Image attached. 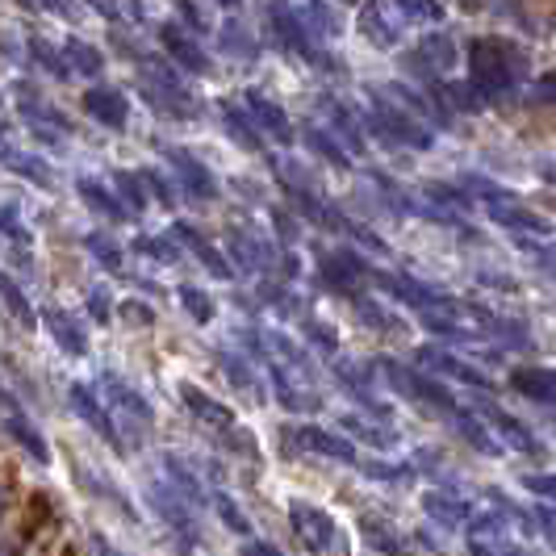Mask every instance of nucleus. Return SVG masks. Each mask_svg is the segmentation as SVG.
<instances>
[{
    "mask_svg": "<svg viewBox=\"0 0 556 556\" xmlns=\"http://www.w3.org/2000/svg\"><path fill=\"white\" fill-rule=\"evenodd\" d=\"M0 519H4V490H0Z\"/></svg>",
    "mask_w": 556,
    "mask_h": 556,
    "instance_id": "obj_23",
    "label": "nucleus"
},
{
    "mask_svg": "<svg viewBox=\"0 0 556 556\" xmlns=\"http://www.w3.org/2000/svg\"><path fill=\"white\" fill-rule=\"evenodd\" d=\"M422 510L440 523V528H465L473 519L469 502L456 498V494H444V490H422Z\"/></svg>",
    "mask_w": 556,
    "mask_h": 556,
    "instance_id": "obj_3",
    "label": "nucleus"
},
{
    "mask_svg": "<svg viewBox=\"0 0 556 556\" xmlns=\"http://www.w3.org/2000/svg\"><path fill=\"white\" fill-rule=\"evenodd\" d=\"M185 302L197 309V318H201V323L210 318V302H205V298H197V293H185Z\"/></svg>",
    "mask_w": 556,
    "mask_h": 556,
    "instance_id": "obj_20",
    "label": "nucleus"
},
{
    "mask_svg": "<svg viewBox=\"0 0 556 556\" xmlns=\"http://www.w3.org/2000/svg\"><path fill=\"white\" fill-rule=\"evenodd\" d=\"M110 397H113V406H117V415L130 418V422H135L139 431L147 427V422H151V410H147V402H142L139 393L126 390L122 381H110Z\"/></svg>",
    "mask_w": 556,
    "mask_h": 556,
    "instance_id": "obj_9",
    "label": "nucleus"
},
{
    "mask_svg": "<svg viewBox=\"0 0 556 556\" xmlns=\"http://www.w3.org/2000/svg\"><path fill=\"white\" fill-rule=\"evenodd\" d=\"M167 477H172V490L185 494L189 502H197L201 494H205V490H201V477H197L193 469H185L176 456H167Z\"/></svg>",
    "mask_w": 556,
    "mask_h": 556,
    "instance_id": "obj_10",
    "label": "nucleus"
},
{
    "mask_svg": "<svg viewBox=\"0 0 556 556\" xmlns=\"http://www.w3.org/2000/svg\"><path fill=\"white\" fill-rule=\"evenodd\" d=\"M364 473L381 477V481H402V477H406V469H402V465H364Z\"/></svg>",
    "mask_w": 556,
    "mask_h": 556,
    "instance_id": "obj_17",
    "label": "nucleus"
},
{
    "mask_svg": "<svg viewBox=\"0 0 556 556\" xmlns=\"http://www.w3.org/2000/svg\"><path fill=\"white\" fill-rule=\"evenodd\" d=\"M431 361L440 364L444 372H452V377H460V381H469V386H477V390H485V377L473 372V368H465L460 361H452V356H431Z\"/></svg>",
    "mask_w": 556,
    "mask_h": 556,
    "instance_id": "obj_15",
    "label": "nucleus"
},
{
    "mask_svg": "<svg viewBox=\"0 0 556 556\" xmlns=\"http://www.w3.org/2000/svg\"><path fill=\"white\" fill-rule=\"evenodd\" d=\"M289 519H293V531L298 540L306 544L309 553H327L334 540V519L323 510V506H309V502H289Z\"/></svg>",
    "mask_w": 556,
    "mask_h": 556,
    "instance_id": "obj_2",
    "label": "nucleus"
},
{
    "mask_svg": "<svg viewBox=\"0 0 556 556\" xmlns=\"http://www.w3.org/2000/svg\"><path fill=\"white\" fill-rule=\"evenodd\" d=\"M302 435V444L314 447V452H323V456H331V460H343V465H361V456H356V447L343 444L339 435L331 431H318V427H306V431H298Z\"/></svg>",
    "mask_w": 556,
    "mask_h": 556,
    "instance_id": "obj_5",
    "label": "nucleus"
},
{
    "mask_svg": "<svg viewBox=\"0 0 556 556\" xmlns=\"http://www.w3.org/2000/svg\"><path fill=\"white\" fill-rule=\"evenodd\" d=\"M239 556H285V553H280L277 544H268V540H248Z\"/></svg>",
    "mask_w": 556,
    "mask_h": 556,
    "instance_id": "obj_18",
    "label": "nucleus"
},
{
    "mask_svg": "<svg viewBox=\"0 0 556 556\" xmlns=\"http://www.w3.org/2000/svg\"><path fill=\"white\" fill-rule=\"evenodd\" d=\"M210 502H214V510H218V515L226 519V528L239 531V535H248L251 523H248V515L239 510V502L230 498V494H223V490H214V494H210Z\"/></svg>",
    "mask_w": 556,
    "mask_h": 556,
    "instance_id": "obj_12",
    "label": "nucleus"
},
{
    "mask_svg": "<svg viewBox=\"0 0 556 556\" xmlns=\"http://www.w3.org/2000/svg\"><path fill=\"white\" fill-rule=\"evenodd\" d=\"M456 418H460V431H465V440H469V444L481 447L485 456H498L502 444L494 440V435H490V431H485V427H481V422H477V418H469L465 410H456Z\"/></svg>",
    "mask_w": 556,
    "mask_h": 556,
    "instance_id": "obj_11",
    "label": "nucleus"
},
{
    "mask_svg": "<svg viewBox=\"0 0 556 556\" xmlns=\"http://www.w3.org/2000/svg\"><path fill=\"white\" fill-rule=\"evenodd\" d=\"M523 485H528L535 498H548L556 506V473H531L523 477Z\"/></svg>",
    "mask_w": 556,
    "mask_h": 556,
    "instance_id": "obj_16",
    "label": "nucleus"
},
{
    "mask_svg": "<svg viewBox=\"0 0 556 556\" xmlns=\"http://www.w3.org/2000/svg\"><path fill=\"white\" fill-rule=\"evenodd\" d=\"M485 415H490L494 422H498V431L506 435V440H510V444L519 447V452H528V456H544V452H540V440L531 435V431L523 427V422H515V418L506 415V410H498V406H490Z\"/></svg>",
    "mask_w": 556,
    "mask_h": 556,
    "instance_id": "obj_8",
    "label": "nucleus"
},
{
    "mask_svg": "<svg viewBox=\"0 0 556 556\" xmlns=\"http://www.w3.org/2000/svg\"><path fill=\"white\" fill-rule=\"evenodd\" d=\"M0 556H17V548L13 544H0Z\"/></svg>",
    "mask_w": 556,
    "mask_h": 556,
    "instance_id": "obj_22",
    "label": "nucleus"
},
{
    "mask_svg": "<svg viewBox=\"0 0 556 556\" xmlns=\"http://www.w3.org/2000/svg\"><path fill=\"white\" fill-rule=\"evenodd\" d=\"M180 397L189 402V410H193L201 422H210V427H223V431H235V418H230V410L226 406H218V402H210L201 390H193V386H185L180 390Z\"/></svg>",
    "mask_w": 556,
    "mask_h": 556,
    "instance_id": "obj_7",
    "label": "nucleus"
},
{
    "mask_svg": "<svg viewBox=\"0 0 556 556\" xmlns=\"http://www.w3.org/2000/svg\"><path fill=\"white\" fill-rule=\"evenodd\" d=\"M515 390L531 393V397H553L556 377L553 372H519V377H515Z\"/></svg>",
    "mask_w": 556,
    "mask_h": 556,
    "instance_id": "obj_14",
    "label": "nucleus"
},
{
    "mask_svg": "<svg viewBox=\"0 0 556 556\" xmlns=\"http://www.w3.org/2000/svg\"><path fill=\"white\" fill-rule=\"evenodd\" d=\"M72 406L80 410L84 422H88V427H92V431H97L101 440H110V444H122V435H117V427H113L110 418H105V410L97 406V397H92V393L84 390V386H76V390H72Z\"/></svg>",
    "mask_w": 556,
    "mask_h": 556,
    "instance_id": "obj_4",
    "label": "nucleus"
},
{
    "mask_svg": "<svg viewBox=\"0 0 556 556\" xmlns=\"http://www.w3.org/2000/svg\"><path fill=\"white\" fill-rule=\"evenodd\" d=\"M9 431L17 435V444H26V452L34 456V460H47V440H42V435H38V431L29 427L26 418L13 415V418H9Z\"/></svg>",
    "mask_w": 556,
    "mask_h": 556,
    "instance_id": "obj_13",
    "label": "nucleus"
},
{
    "mask_svg": "<svg viewBox=\"0 0 556 556\" xmlns=\"http://www.w3.org/2000/svg\"><path fill=\"white\" fill-rule=\"evenodd\" d=\"M92 548H97V556H122L105 535H92Z\"/></svg>",
    "mask_w": 556,
    "mask_h": 556,
    "instance_id": "obj_21",
    "label": "nucleus"
},
{
    "mask_svg": "<svg viewBox=\"0 0 556 556\" xmlns=\"http://www.w3.org/2000/svg\"><path fill=\"white\" fill-rule=\"evenodd\" d=\"M147 506H151V510H155V515H160L185 544H197V540H201L193 502L185 498V494H176L172 481H151V485H147Z\"/></svg>",
    "mask_w": 556,
    "mask_h": 556,
    "instance_id": "obj_1",
    "label": "nucleus"
},
{
    "mask_svg": "<svg viewBox=\"0 0 556 556\" xmlns=\"http://www.w3.org/2000/svg\"><path fill=\"white\" fill-rule=\"evenodd\" d=\"M51 327H55V331H59V339H63V343H67V348H72V352H80V334L72 331V327H67V323H63V314H55V323H51Z\"/></svg>",
    "mask_w": 556,
    "mask_h": 556,
    "instance_id": "obj_19",
    "label": "nucleus"
},
{
    "mask_svg": "<svg viewBox=\"0 0 556 556\" xmlns=\"http://www.w3.org/2000/svg\"><path fill=\"white\" fill-rule=\"evenodd\" d=\"M361 531H364V540H368V548H377V553H386V556H410L406 553V540L393 528H386L377 515H364Z\"/></svg>",
    "mask_w": 556,
    "mask_h": 556,
    "instance_id": "obj_6",
    "label": "nucleus"
}]
</instances>
